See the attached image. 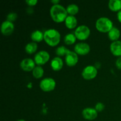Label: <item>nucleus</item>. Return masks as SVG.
Returning a JSON list of instances; mask_svg holds the SVG:
<instances>
[{
	"instance_id": "nucleus-1",
	"label": "nucleus",
	"mask_w": 121,
	"mask_h": 121,
	"mask_svg": "<svg viewBox=\"0 0 121 121\" xmlns=\"http://www.w3.org/2000/svg\"><path fill=\"white\" fill-rule=\"evenodd\" d=\"M51 17L56 22H61L65 21L67 17V11L66 8L60 4L52 5L50 11Z\"/></svg>"
},
{
	"instance_id": "nucleus-2",
	"label": "nucleus",
	"mask_w": 121,
	"mask_h": 121,
	"mask_svg": "<svg viewBox=\"0 0 121 121\" xmlns=\"http://www.w3.org/2000/svg\"><path fill=\"white\" fill-rule=\"evenodd\" d=\"M60 34L57 30L50 28L44 33V40L50 46H57L60 41Z\"/></svg>"
},
{
	"instance_id": "nucleus-3",
	"label": "nucleus",
	"mask_w": 121,
	"mask_h": 121,
	"mask_svg": "<svg viewBox=\"0 0 121 121\" xmlns=\"http://www.w3.org/2000/svg\"><path fill=\"white\" fill-rule=\"evenodd\" d=\"M113 27V22L109 18L100 17L96 22V28L102 33L109 32Z\"/></svg>"
},
{
	"instance_id": "nucleus-4",
	"label": "nucleus",
	"mask_w": 121,
	"mask_h": 121,
	"mask_svg": "<svg viewBox=\"0 0 121 121\" xmlns=\"http://www.w3.org/2000/svg\"><path fill=\"white\" fill-rule=\"evenodd\" d=\"M91 34V30L87 26L82 25L79 26L74 31V35L80 40H86Z\"/></svg>"
},
{
	"instance_id": "nucleus-5",
	"label": "nucleus",
	"mask_w": 121,
	"mask_h": 121,
	"mask_svg": "<svg viewBox=\"0 0 121 121\" xmlns=\"http://www.w3.org/2000/svg\"><path fill=\"white\" fill-rule=\"evenodd\" d=\"M56 82L51 78H44L40 83V87L44 92H50L53 91L56 87Z\"/></svg>"
},
{
	"instance_id": "nucleus-6",
	"label": "nucleus",
	"mask_w": 121,
	"mask_h": 121,
	"mask_svg": "<svg viewBox=\"0 0 121 121\" xmlns=\"http://www.w3.org/2000/svg\"><path fill=\"white\" fill-rule=\"evenodd\" d=\"M98 70L95 66L89 65L83 69L82 73L83 78L86 80H91L96 76Z\"/></svg>"
},
{
	"instance_id": "nucleus-7",
	"label": "nucleus",
	"mask_w": 121,
	"mask_h": 121,
	"mask_svg": "<svg viewBox=\"0 0 121 121\" xmlns=\"http://www.w3.org/2000/svg\"><path fill=\"white\" fill-rule=\"evenodd\" d=\"M50 54L45 50H41L36 53L34 56V61L39 66L43 65L49 60Z\"/></svg>"
},
{
	"instance_id": "nucleus-8",
	"label": "nucleus",
	"mask_w": 121,
	"mask_h": 121,
	"mask_svg": "<svg viewBox=\"0 0 121 121\" xmlns=\"http://www.w3.org/2000/svg\"><path fill=\"white\" fill-rule=\"evenodd\" d=\"M78 54L74 52H72L69 50L65 57V61H66V65L70 67L74 66L78 63Z\"/></svg>"
},
{
	"instance_id": "nucleus-9",
	"label": "nucleus",
	"mask_w": 121,
	"mask_h": 121,
	"mask_svg": "<svg viewBox=\"0 0 121 121\" xmlns=\"http://www.w3.org/2000/svg\"><path fill=\"white\" fill-rule=\"evenodd\" d=\"M74 52L80 55H86L91 50L90 46L86 43H78L74 46Z\"/></svg>"
},
{
	"instance_id": "nucleus-10",
	"label": "nucleus",
	"mask_w": 121,
	"mask_h": 121,
	"mask_svg": "<svg viewBox=\"0 0 121 121\" xmlns=\"http://www.w3.org/2000/svg\"><path fill=\"white\" fill-rule=\"evenodd\" d=\"M82 115L85 119L89 121L94 120L98 117V111L95 108H86L83 110Z\"/></svg>"
},
{
	"instance_id": "nucleus-11",
	"label": "nucleus",
	"mask_w": 121,
	"mask_h": 121,
	"mask_svg": "<svg viewBox=\"0 0 121 121\" xmlns=\"http://www.w3.org/2000/svg\"><path fill=\"white\" fill-rule=\"evenodd\" d=\"M14 30V25L11 21L6 20L4 21L1 26V31L2 34L5 35H10Z\"/></svg>"
},
{
	"instance_id": "nucleus-12",
	"label": "nucleus",
	"mask_w": 121,
	"mask_h": 121,
	"mask_svg": "<svg viewBox=\"0 0 121 121\" xmlns=\"http://www.w3.org/2000/svg\"><path fill=\"white\" fill-rule=\"evenodd\" d=\"M35 61L33 59L27 58L24 59L21 61L20 66L21 68L26 72H30V71H33V69L35 68Z\"/></svg>"
},
{
	"instance_id": "nucleus-13",
	"label": "nucleus",
	"mask_w": 121,
	"mask_h": 121,
	"mask_svg": "<svg viewBox=\"0 0 121 121\" xmlns=\"http://www.w3.org/2000/svg\"><path fill=\"white\" fill-rule=\"evenodd\" d=\"M110 50L112 54L115 56H121V41H113L110 46Z\"/></svg>"
},
{
	"instance_id": "nucleus-14",
	"label": "nucleus",
	"mask_w": 121,
	"mask_h": 121,
	"mask_svg": "<svg viewBox=\"0 0 121 121\" xmlns=\"http://www.w3.org/2000/svg\"><path fill=\"white\" fill-rule=\"evenodd\" d=\"M51 67L54 71H59L62 69L63 66V61L59 57H55L51 61Z\"/></svg>"
},
{
	"instance_id": "nucleus-15",
	"label": "nucleus",
	"mask_w": 121,
	"mask_h": 121,
	"mask_svg": "<svg viewBox=\"0 0 121 121\" xmlns=\"http://www.w3.org/2000/svg\"><path fill=\"white\" fill-rule=\"evenodd\" d=\"M66 26L69 29H73L75 28L78 24V20L74 15H69L65 20Z\"/></svg>"
},
{
	"instance_id": "nucleus-16",
	"label": "nucleus",
	"mask_w": 121,
	"mask_h": 121,
	"mask_svg": "<svg viewBox=\"0 0 121 121\" xmlns=\"http://www.w3.org/2000/svg\"><path fill=\"white\" fill-rule=\"evenodd\" d=\"M121 32L118 28L113 27L108 32V37L110 40L113 41H118L120 37Z\"/></svg>"
},
{
	"instance_id": "nucleus-17",
	"label": "nucleus",
	"mask_w": 121,
	"mask_h": 121,
	"mask_svg": "<svg viewBox=\"0 0 121 121\" xmlns=\"http://www.w3.org/2000/svg\"><path fill=\"white\" fill-rule=\"evenodd\" d=\"M108 7L112 11H118L121 10V0H110Z\"/></svg>"
},
{
	"instance_id": "nucleus-18",
	"label": "nucleus",
	"mask_w": 121,
	"mask_h": 121,
	"mask_svg": "<svg viewBox=\"0 0 121 121\" xmlns=\"http://www.w3.org/2000/svg\"><path fill=\"white\" fill-rule=\"evenodd\" d=\"M31 39L34 42H40L44 39V33L40 30H35L31 34Z\"/></svg>"
},
{
	"instance_id": "nucleus-19",
	"label": "nucleus",
	"mask_w": 121,
	"mask_h": 121,
	"mask_svg": "<svg viewBox=\"0 0 121 121\" xmlns=\"http://www.w3.org/2000/svg\"><path fill=\"white\" fill-rule=\"evenodd\" d=\"M37 48V44L34 41H33V42L29 43L26 45L25 47V50H26V52L28 54H33L36 52Z\"/></svg>"
},
{
	"instance_id": "nucleus-20",
	"label": "nucleus",
	"mask_w": 121,
	"mask_h": 121,
	"mask_svg": "<svg viewBox=\"0 0 121 121\" xmlns=\"http://www.w3.org/2000/svg\"><path fill=\"white\" fill-rule=\"evenodd\" d=\"M76 37L74 34H72V33H69V34H66L64 37V41L66 44H73L76 42Z\"/></svg>"
},
{
	"instance_id": "nucleus-21",
	"label": "nucleus",
	"mask_w": 121,
	"mask_h": 121,
	"mask_svg": "<svg viewBox=\"0 0 121 121\" xmlns=\"http://www.w3.org/2000/svg\"><path fill=\"white\" fill-rule=\"evenodd\" d=\"M32 73H33V75L34 78H37V79H39V78H41L43 76L44 69H43L42 67L40 66H35V68L32 71Z\"/></svg>"
},
{
	"instance_id": "nucleus-22",
	"label": "nucleus",
	"mask_w": 121,
	"mask_h": 121,
	"mask_svg": "<svg viewBox=\"0 0 121 121\" xmlns=\"http://www.w3.org/2000/svg\"><path fill=\"white\" fill-rule=\"evenodd\" d=\"M79 7L74 4H69L66 8L67 13H69L70 15H74L76 14L79 12Z\"/></svg>"
},
{
	"instance_id": "nucleus-23",
	"label": "nucleus",
	"mask_w": 121,
	"mask_h": 121,
	"mask_svg": "<svg viewBox=\"0 0 121 121\" xmlns=\"http://www.w3.org/2000/svg\"><path fill=\"white\" fill-rule=\"evenodd\" d=\"M69 49L66 48L65 46H60L57 47L56 50V53L59 56H63L66 55Z\"/></svg>"
},
{
	"instance_id": "nucleus-24",
	"label": "nucleus",
	"mask_w": 121,
	"mask_h": 121,
	"mask_svg": "<svg viewBox=\"0 0 121 121\" xmlns=\"http://www.w3.org/2000/svg\"><path fill=\"white\" fill-rule=\"evenodd\" d=\"M17 18V14L15 13H10L7 15V19L8 21H11L13 22V21H15Z\"/></svg>"
},
{
	"instance_id": "nucleus-25",
	"label": "nucleus",
	"mask_w": 121,
	"mask_h": 121,
	"mask_svg": "<svg viewBox=\"0 0 121 121\" xmlns=\"http://www.w3.org/2000/svg\"><path fill=\"white\" fill-rule=\"evenodd\" d=\"M105 109V105L102 102H98L97 103L96 105L95 106V109L98 112H101L103 110Z\"/></svg>"
},
{
	"instance_id": "nucleus-26",
	"label": "nucleus",
	"mask_w": 121,
	"mask_h": 121,
	"mask_svg": "<svg viewBox=\"0 0 121 121\" xmlns=\"http://www.w3.org/2000/svg\"><path fill=\"white\" fill-rule=\"evenodd\" d=\"M26 3L30 6H34L37 3V0H26Z\"/></svg>"
},
{
	"instance_id": "nucleus-27",
	"label": "nucleus",
	"mask_w": 121,
	"mask_h": 121,
	"mask_svg": "<svg viewBox=\"0 0 121 121\" xmlns=\"http://www.w3.org/2000/svg\"><path fill=\"white\" fill-rule=\"evenodd\" d=\"M116 66L118 69L121 70V56L117 59L116 61Z\"/></svg>"
},
{
	"instance_id": "nucleus-28",
	"label": "nucleus",
	"mask_w": 121,
	"mask_h": 121,
	"mask_svg": "<svg viewBox=\"0 0 121 121\" xmlns=\"http://www.w3.org/2000/svg\"><path fill=\"white\" fill-rule=\"evenodd\" d=\"M117 18H118V21L121 22V10L119 11L118 14H117Z\"/></svg>"
},
{
	"instance_id": "nucleus-29",
	"label": "nucleus",
	"mask_w": 121,
	"mask_h": 121,
	"mask_svg": "<svg viewBox=\"0 0 121 121\" xmlns=\"http://www.w3.org/2000/svg\"><path fill=\"white\" fill-rule=\"evenodd\" d=\"M51 2H52V3L54 4V5H56V4H59V2H60V1L59 0H52V1H51Z\"/></svg>"
},
{
	"instance_id": "nucleus-30",
	"label": "nucleus",
	"mask_w": 121,
	"mask_h": 121,
	"mask_svg": "<svg viewBox=\"0 0 121 121\" xmlns=\"http://www.w3.org/2000/svg\"><path fill=\"white\" fill-rule=\"evenodd\" d=\"M26 121L23 120V119H19V120H18V121Z\"/></svg>"
}]
</instances>
